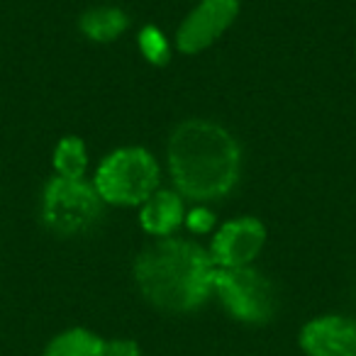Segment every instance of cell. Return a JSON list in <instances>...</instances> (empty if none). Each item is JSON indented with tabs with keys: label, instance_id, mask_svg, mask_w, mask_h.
<instances>
[{
	"label": "cell",
	"instance_id": "cell-11",
	"mask_svg": "<svg viewBox=\"0 0 356 356\" xmlns=\"http://www.w3.org/2000/svg\"><path fill=\"white\" fill-rule=\"evenodd\" d=\"M105 349H108V341L103 337L93 334L83 327H74V330L56 334L47 344L42 356H108Z\"/></svg>",
	"mask_w": 356,
	"mask_h": 356
},
{
	"label": "cell",
	"instance_id": "cell-6",
	"mask_svg": "<svg viewBox=\"0 0 356 356\" xmlns=\"http://www.w3.org/2000/svg\"><path fill=\"white\" fill-rule=\"evenodd\" d=\"M239 15V0H200L176 30V47L184 54H198L213 47Z\"/></svg>",
	"mask_w": 356,
	"mask_h": 356
},
{
	"label": "cell",
	"instance_id": "cell-12",
	"mask_svg": "<svg viewBox=\"0 0 356 356\" xmlns=\"http://www.w3.org/2000/svg\"><path fill=\"white\" fill-rule=\"evenodd\" d=\"M54 173L61 178H74L81 181L86 176V168H88V149L81 137H64L54 147Z\"/></svg>",
	"mask_w": 356,
	"mask_h": 356
},
{
	"label": "cell",
	"instance_id": "cell-13",
	"mask_svg": "<svg viewBox=\"0 0 356 356\" xmlns=\"http://www.w3.org/2000/svg\"><path fill=\"white\" fill-rule=\"evenodd\" d=\"M137 44L142 56L152 66H166L168 59H171V44H168V40L163 37V32L159 27L154 25L142 27V32L137 37Z\"/></svg>",
	"mask_w": 356,
	"mask_h": 356
},
{
	"label": "cell",
	"instance_id": "cell-3",
	"mask_svg": "<svg viewBox=\"0 0 356 356\" xmlns=\"http://www.w3.org/2000/svg\"><path fill=\"white\" fill-rule=\"evenodd\" d=\"M159 163L144 147H122L103 159L93 176V188L110 205H142L159 191Z\"/></svg>",
	"mask_w": 356,
	"mask_h": 356
},
{
	"label": "cell",
	"instance_id": "cell-10",
	"mask_svg": "<svg viewBox=\"0 0 356 356\" xmlns=\"http://www.w3.org/2000/svg\"><path fill=\"white\" fill-rule=\"evenodd\" d=\"M79 27L90 42H100V44H108L115 42L120 35H124L129 27V17L120 8H93V10H86L79 20Z\"/></svg>",
	"mask_w": 356,
	"mask_h": 356
},
{
	"label": "cell",
	"instance_id": "cell-7",
	"mask_svg": "<svg viewBox=\"0 0 356 356\" xmlns=\"http://www.w3.org/2000/svg\"><path fill=\"white\" fill-rule=\"evenodd\" d=\"M266 244V227L257 218H237L220 225L210 242V259L218 268L252 266Z\"/></svg>",
	"mask_w": 356,
	"mask_h": 356
},
{
	"label": "cell",
	"instance_id": "cell-9",
	"mask_svg": "<svg viewBox=\"0 0 356 356\" xmlns=\"http://www.w3.org/2000/svg\"><path fill=\"white\" fill-rule=\"evenodd\" d=\"M184 198L176 191H156L142 203L139 225L154 237H171L173 229L184 222Z\"/></svg>",
	"mask_w": 356,
	"mask_h": 356
},
{
	"label": "cell",
	"instance_id": "cell-14",
	"mask_svg": "<svg viewBox=\"0 0 356 356\" xmlns=\"http://www.w3.org/2000/svg\"><path fill=\"white\" fill-rule=\"evenodd\" d=\"M186 225H188L191 232L205 234L215 227V215L208 208H193L188 213V218H186Z\"/></svg>",
	"mask_w": 356,
	"mask_h": 356
},
{
	"label": "cell",
	"instance_id": "cell-15",
	"mask_svg": "<svg viewBox=\"0 0 356 356\" xmlns=\"http://www.w3.org/2000/svg\"><path fill=\"white\" fill-rule=\"evenodd\" d=\"M105 354L108 356H142V349H139V344L132 339H113V341H108Z\"/></svg>",
	"mask_w": 356,
	"mask_h": 356
},
{
	"label": "cell",
	"instance_id": "cell-1",
	"mask_svg": "<svg viewBox=\"0 0 356 356\" xmlns=\"http://www.w3.org/2000/svg\"><path fill=\"white\" fill-rule=\"evenodd\" d=\"M168 171L181 198L220 200L237 186L242 149L222 124L186 120L168 139Z\"/></svg>",
	"mask_w": 356,
	"mask_h": 356
},
{
	"label": "cell",
	"instance_id": "cell-5",
	"mask_svg": "<svg viewBox=\"0 0 356 356\" xmlns=\"http://www.w3.org/2000/svg\"><path fill=\"white\" fill-rule=\"evenodd\" d=\"M213 293L225 310L244 325H266L276 312V291L271 281L252 266L218 268Z\"/></svg>",
	"mask_w": 356,
	"mask_h": 356
},
{
	"label": "cell",
	"instance_id": "cell-8",
	"mask_svg": "<svg viewBox=\"0 0 356 356\" xmlns=\"http://www.w3.org/2000/svg\"><path fill=\"white\" fill-rule=\"evenodd\" d=\"M300 349L307 356H356V320L322 315L300 330Z\"/></svg>",
	"mask_w": 356,
	"mask_h": 356
},
{
	"label": "cell",
	"instance_id": "cell-4",
	"mask_svg": "<svg viewBox=\"0 0 356 356\" xmlns=\"http://www.w3.org/2000/svg\"><path fill=\"white\" fill-rule=\"evenodd\" d=\"M105 203L86 178L54 176L42 191V222L59 237H79L103 220Z\"/></svg>",
	"mask_w": 356,
	"mask_h": 356
},
{
	"label": "cell",
	"instance_id": "cell-2",
	"mask_svg": "<svg viewBox=\"0 0 356 356\" xmlns=\"http://www.w3.org/2000/svg\"><path fill=\"white\" fill-rule=\"evenodd\" d=\"M218 266L195 242L161 237L134 261V281L152 307L168 315H186L208 302Z\"/></svg>",
	"mask_w": 356,
	"mask_h": 356
}]
</instances>
